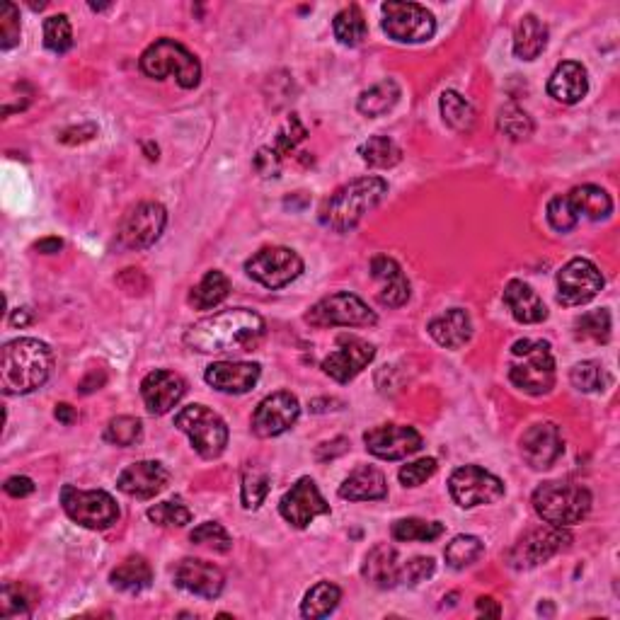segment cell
I'll list each match as a JSON object with an SVG mask.
<instances>
[{
  "label": "cell",
  "instance_id": "f1b7e54d",
  "mask_svg": "<svg viewBox=\"0 0 620 620\" xmlns=\"http://www.w3.org/2000/svg\"><path fill=\"white\" fill-rule=\"evenodd\" d=\"M504 303H507L514 320H519V323L524 325L543 323V320L548 318V308H545L543 298L521 279H512L504 286Z\"/></svg>",
  "mask_w": 620,
  "mask_h": 620
},
{
  "label": "cell",
  "instance_id": "9a60e30c",
  "mask_svg": "<svg viewBox=\"0 0 620 620\" xmlns=\"http://www.w3.org/2000/svg\"><path fill=\"white\" fill-rule=\"evenodd\" d=\"M604 289V274L594 262L574 257L558 272V298L562 306H584Z\"/></svg>",
  "mask_w": 620,
  "mask_h": 620
},
{
  "label": "cell",
  "instance_id": "4dcf8cb0",
  "mask_svg": "<svg viewBox=\"0 0 620 620\" xmlns=\"http://www.w3.org/2000/svg\"><path fill=\"white\" fill-rule=\"evenodd\" d=\"M427 330L441 347L461 349L473 337V320H470V315L463 308H451L444 315H439V318H434Z\"/></svg>",
  "mask_w": 620,
  "mask_h": 620
},
{
  "label": "cell",
  "instance_id": "94428289",
  "mask_svg": "<svg viewBox=\"0 0 620 620\" xmlns=\"http://www.w3.org/2000/svg\"><path fill=\"white\" fill-rule=\"evenodd\" d=\"M105 381H107V373L105 371H102L100 376H97V371H93L88 378H85L83 383H80L78 388H80V393H83V395H90V393H93V390H100L102 386H105Z\"/></svg>",
  "mask_w": 620,
  "mask_h": 620
},
{
  "label": "cell",
  "instance_id": "9f6ffc18",
  "mask_svg": "<svg viewBox=\"0 0 620 620\" xmlns=\"http://www.w3.org/2000/svg\"><path fill=\"white\" fill-rule=\"evenodd\" d=\"M436 570V562L432 558H412L403 565V584L415 587V584L429 579Z\"/></svg>",
  "mask_w": 620,
  "mask_h": 620
},
{
  "label": "cell",
  "instance_id": "f907efd6",
  "mask_svg": "<svg viewBox=\"0 0 620 620\" xmlns=\"http://www.w3.org/2000/svg\"><path fill=\"white\" fill-rule=\"evenodd\" d=\"M189 541L197 545H206V548L216 550V553H228V550L233 548V541L231 536H228V531L221 524H216V521H204L202 526L194 528V531L189 533Z\"/></svg>",
  "mask_w": 620,
  "mask_h": 620
},
{
  "label": "cell",
  "instance_id": "5b68a950",
  "mask_svg": "<svg viewBox=\"0 0 620 620\" xmlns=\"http://www.w3.org/2000/svg\"><path fill=\"white\" fill-rule=\"evenodd\" d=\"M509 381L528 395H545L555 388L553 347L545 340H519L512 347Z\"/></svg>",
  "mask_w": 620,
  "mask_h": 620
},
{
  "label": "cell",
  "instance_id": "30bf717a",
  "mask_svg": "<svg viewBox=\"0 0 620 620\" xmlns=\"http://www.w3.org/2000/svg\"><path fill=\"white\" fill-rule=\"evenodd\" d=\"M572 536L567 528L562 526H543L528 531L524 538H519V543L509 550L507 562L514 570H533V567L548 562L553 555L562 553V550L570 548Z\"/></svg>",
  "mask_w": 620,
  "mask_h": 620
},
{
  "label": "cell",
  "instance_id": "7a4b0ae2",
  "mask_svg": "<svg viewBox=\"0 0 620 620\" xmlns=\"http://www.w3.org/2000/svg\"><path fill=\"white\" fill-rule=\"evenodd\" d=\"M54 369L49 344L20 337L8 342L0 352V386L5 395H27L42 388Z\"/></svg>",
  "mask_w": 620,
  "mask_h": 620
},
{
  "label": "cell",
  "instance_id": "7dc6e473",
  "mask_svg": "<svg viewBox=\"0 0 620 620\" xmlns=\"http://www.w3.org/2000/svg\"><path fill=\"white\" fill-rule=\"evenodd\" d=\"M497 124L499 131H502L504 136H509L512 141H524L533 134V119L528 117L519 105H514V102L499 109Z\"/></svg>",
  "mask_w": 620,
  "mask_h": 620
},
{
  "label": "cell",
  "instance_id": "e7e4bbea",
  "mask_svg": "<svg viewBox=\"0 0 620 620\" xmlns=\"http://www.w3.org/2000/svg\"><path fill=\"white\" fill-rule=\"evenodd\" d=\"M39 252H44V255H56L63 248V243L59 238H47V240H39L37 245H34Z\"/></svg>",
  "mask_w": 620,
  "mask_h": 620
},
{
  "label": "cell",
  "instance_id": "b9f144b4",
  "mask_svg": "<svg viewBox=\"0 0 620 620\" xmlns=\"http://www.w3.org/2000/svg\"><path fill=\"white\" fill-rule=\"evenodd\" d=\"M574 337L584 342L606 344L611 340V315L608 310H591L574 320Z\"/></svg>",
  "mask_w": 620,
  "mask_h": 620
},
{
  "label": "cell",
  "instance_id": "7c38bea8",
  "mask_svg": "<svg viewBox=\"0 0 620 620\" xmlns=\"http://www.w3.org/2000/svg\"><path fill=\"white\" fill-rule=\"evenodd\" d=\"M245 272L257 284L267 286V289H284L291 281H296L303 274V260L298 257L296 250L281 248V245H272V248H262L260 252L245 262Z\"/></svg>",
  "mask_w": 620,
  "mask_h": 620
},
{
  "label": "cell",
  "instance_id": "680465c9",
  "mask_svg": "<svg viewBox=\"0 0 620 620\" xmlns=\"http://www.w3.org/2000/svg\"><path fill=\"white\" fill-rule=\"evenodd\" d=\"M5 492L15 499L30 497L34 492V482L30 478H25V475H15V478L5 480Z\"/></svg>",
  "mask_w": 620,
  "mask_h": 620
},
{
  "label": "cell",
  "instance_id": "681fc988",
  "mask_svg": "<svg viewBox=\"0 0 620 620\" xmlns=\"http://www.w3.org/2000/svg\"><path fill=\"white\" fill-rule=\"evenodd\" d=\"M44 47L54 54H66L73 47V30L66 15H54L44 22Z\"/></svg>",
  "mask_w": 620,
  "mask_h": 620
},
{
  "label": "cell",
  "instance_id": "4316f807",
  "mask_svg": "<svg viewBox=\"0 0 620 620\" xmlns=\"http://www.w3.org/2000/svg\"><path fill=\"white\" fill-rule=\"evenodd\" d=\"M403 565L400 562L398 550L393 545L381 543L376 548H371V553L366 555L364 567H361V574L364 579L373 587L378 589H395L403 584Z\"/></svg>",
  "mask_w": 620,
  "mask_h": 620
},
{
  "label": "cell",
  "instance_id": "6f0895ef",
  "mask_svg": "<svg viewBox=\"0 0 620 620\" xmlns=\"http://www.w3.org/2000/svg\"><path fill=\"white\" fill-rule=\"evenodd\" d=\"M347 449H349V441L340 436V439L320 444L318 451H315V458H318L320 463H325V461H330V458H337V456H342V453H347Z\"/></svg>",
  "mask_w": 620,
  "mask_h": 620
},
{
  "label": "cell",
  "instance_id": "1f68e13d",
  "mask_svg": "<svg viewBox=\"0 0 620 620\" xmlns=\"http://www.w3.org/2000/svg\"><path fill=\"white\" fill-rule=\"evenodd\" d=\"M153 582V570L146 558L141 555H131L124 562H119L112 572H109V584L114 589L126 591V594H139V591L148 589Z\"/></svg>",
  "mask_w": 620,
  "mask_h": 620
},
{
  "label": "cell",
  "instance_id": "484cf974",
  "mask_svg": "<svg viewBox=\"0 0 620 620\" xmlns=\"http://www.w3.org/2000/svg\"><path fill=\"white\" fill-rule=\"evenodd\" d=\"M371 277L381 284L378 301L388 308H400L410 301V281L403 267L388 255H376L371 260Z\"/></svg>",
  "mask_w": 620,
  "mask_h": 620
},
{
  "label": "cell",
  "instance_id": "ba28073f",
  "mask_svg": "<svg viewBox=\"0 0 620 620\" xmlns=\"http://www.w3.org/2000/svg\"><path fill=\"white\" fill-rule=\"evenodd\" d=\"M61 504L68 519L90 531H105L119 521V507L112 495L102 490H78L73 485H63Z\"/></svg>",
  "mask_w": 620,
  "mask_h": 620
},
{
  "label": "cell",
  "instance_id": "6da1fadb",
  "mask_svg": "<svg viewBox=\"0 0 620 620\" xmlns=\"http://www.w3.org/2000/svg\"><path fill=\"white\" fill-rule=\"evenodd\" d=\"M264 330H267L264 320L248 308L221 310L189 327L185 344L199 354H221L235 349L243 352L260 340Z\"/></svg>",
  "mask_w": 620,
  "mask_h": 620
},
{
  "label": "cell",
  "instance_id": "9c48e42d",
  "mask_svg": "<svg viewBox=\"0 0 620 620\" xmlns=\"http://www.w3.org/2000/svg\"><path fill=\"white\" fill-rule=\"evenodd\" d=\"M383 32L393 42L422 44L434 37L436 20L424 5L417 3H383Z\"/></svg>",
  "mask_w": 620,
  "mask_h": 620
},
{
  "label": "cell",
  "instance_id": "603a6c76",
  "mask_svg": "<svg viewBox=\"0 0 620 620\" xmlns=\"http://www.w3.org/2000/svg\"><path fill=\"white\" fill-rule=\"evenodd\" d=\"M175 584L180 589L189 591L202 599H216L221 596L223 587H226V577H223L221 567L206 560H182L175 570Z\"/></svg>",
  "mask_w": 620,
  "mask_h": 620
},
{
  "label": "cell",
  "instance_id": "f5cc1de1",
  "mask_svg": "<svg viewBox=\"0 0 620 620\" xmlns=\"http://www.w3.org/2000/svg\"><path fill=\"white\" fill-rule=\"evenodd\" d=\"M148 519L165 528H182L192 521V512L180 502H160L148 509Z\"/></svg>",
  "mask_w": 620,
  "mask_h": 620
},
{
  "label": "cell",
  "instance_id": "11a10c76",
  "mask_svg": "<svg viewBox=\"0 0 620 620\" xmlns=\"http://www.w3.org/2000/svg\"><path fill=\"white\" fill-rule=\"evenodd\" d=\"M436 468H439V465H436L434 458H419V461L415 463L403 465L398 478L405 487H419L422 482H427L429 478H432V475L436 473Z\"/></svg>",
  "mask_w": 620,
  "mask_h": 620
},
{
  "label": "cell",
  "instance_id": "44dd1931",
  "mask_svg": "<svg viewBox=\"0 0 620 620\" xmlns=\"http://www.w3.org/2000/svg\"><path fill=\"white\" fill-rule=\"evenodd\" d=\"M187 383L180 373L155 369L141 381V398L151 415H168L185 398Z\"/></svg>",
  "mask_w": 620,
  "mask_h": 620
},
{
  "label": "cell",
  "instance_id": "e575fe53",
  "mask_svg": "<svg viewBox=\"0 0 620 620\" xmlns=\"http://www.w3.org/2000/svg\"><path fill=\"white\" fill-rule=\"evenodd\" d=\"M398 100H400V85L395 83V80H381V83H376L373 88L366 90V93H361L357 109L364 114V117L376 119L388 114L390 109L398 105Z\"/></svg>",
  "mask_w": 620,
  "mask_h": 620
},
{
  "label": "cell",
  "instance_id": "d590c367",
  "mask_svg": "<svg viewBox=\"0 0 620 620\" xmlns=\"http://www.w3.org/2000/svg\"><path fill=\"white\" fill-rule=\"evenodd\" d=\"M231 294V281L223 272L218 269H211V272L204 274V279L199 281L197 286L189 294V303H192L197 310H209L216 308L218 303H223Z\"/></svg>",
  "mask_w": 620,
  "mask_h": 620
},
{
  "label": "cell",
  "instance_id": "03108f58",
  "mask_svg": "<svg viewBox=\"0 0 620 620\" xmlns=\"http://www.w3.org/2000/svg\"><path fill=\"white\" fill-rule=\"evenodd\" d=\"M32 323V315H30V310L27 308H17L13 315H10V325L13 327H25V325H30Z\"/></svg>",
  "mask_w": 620,
  "mask_h": 620
},
{
  "label": "cell",
  "instance_id": "d6986e66",
  "mask_svg": "<svg viewBox=\"0 0 620 620\" xmlns=\"http://www.w3.org/2000/svg\"><path fill=\"white\" fill-rule=\"evenodd\" d=\"M565 453V439L555 422H536L521 436V456L533 470H548Z\"/></svg>",
  "mask_w": 620,
  "mask_h": 620
},
{
  "label": "cell",
  "instance_id": "3957f363",
  "mask_svg": "<svg viewBox=\"0 0 620 620\" xmlns=\"http://www.w3.org/2000/svg\"><path fill=\"white\" fill-rule=\"evenodd\" d=\"M388 185L381 177H359L349 185L330 194L320 206V223L330 231L347 233L357 228L369 211L376 209L386 199Z\"/></svg>",
  "mask_w": 620,
  "mask_h": 620
},
{
  "label": "cell",
  "instance_id": "4fadbf2b",
  "mask_svg": "<svg viewBox=\"0 0 620 620\" xmlns=\"http://www.w3.org/2000/svg\"><path fill=\"white\" fill-rule=\"evenodd\" d=\"M449 492L458 507L473 509L499 502L504 497V482L480 465H463V468L453 470Z\"/></svg>",
  "mask_w": 620,
  "mask_h": 620
},
{
  "label": "cell",
  "instance_id": "c3c4849f",
  "mask_svg": "<svg viewBox=\"0 0 620 620\" xmlns=\"http://www.w3.org/2000/svg\"><path fill=\"white\" fill-rule=\"evenodd\" d=\"M141 436H143L141 419L129 417V415L109 419V424L105 429V441H109V444H114V446H122V449L139 444Z\"/></svg>",
  "mask_w": 620,
  "mask_h": 620
},
{
  "label": "cell",
  "instance_id": "91938a15",
  "mask_svg": "<svg viewBox=\"0 0 620 620\" xmlns=\"http://www.w3.org/2000/svg\"><path fill=\"white\" fill-rule=\"evenodd\" d=\"M93 136H97V126L95 124H85V126H76V129H66L61 134V141L68 143V146H76V143L90 141Z\"/></svg>",
  "mask_w": 620,
  "mask_h": 620
},
{
  "label": "cell",
  "instance_id": "bcb514c9",
  "mask_svg": "<svg viewBox=\"0 0 620 620\" xmlns=\"http://www.w3.org/2000/svg\"><path fill=\"white\" fill-rule=\"evenodd\" d=\"M269 487H272V478L267 470L260 465H248L243 473V507L260 509L269 495Z\"/></svg>",
  "mask_w": 620,
  "mask_h": 620
},
{
  "label": "cell",
  "instance_id": "d6a6232c",
  "mask_svg": "<svg viewBox=\"0 0 620 620\" xmlns=\"http://www.w3.org/2000/svg\"><path fill=\"white\" fill-rule=\"evenodd\" d=\"M548 47V27L536 15L521 17L519 27L514 34V54L521 61H533L543 54Z\"/></svg>",
  "mask_w": 620,
  "mask_h": 620
},
{
  "label": "cell",
  "instance_id": "7402d4cb",
  "mask_svg": "<svg viewBox=\"0 0 620 620\" xmlns=\"http://www.w3.org/2000/svg\"><path fill=\"white\" fill-rule=\"evenodd\" d=\"M170 485V470L158 461H139L124 468L117 478V487L124 495L136 499H153Z\"/></svg>",
  "mask_w": 620,
  "mask_h": 620
},
{
  "label": "cell",
  "instance_id": "ee69618b",
  "mask_svg": "<svg viewBox=\"0 0 620 620\" xmlns=\"http://www.w3.org/2000/svg\"><path fill=\"white\" fill-rule=\"evenodd\" d=\"M482 553H485V545H482L480 538L456 536L449 545H446L444 558L446 565L453 567V570H465V567H470L473 562H478Z\"/></svg>",
  "mask_w": 620,
  "mask_h": 620
},
{
  "label": "cell",
  "instance_id": "f35d334b",
  "mask_svg": "<svg viewBox=\"0 0 620 620\" xmlns=\"http://www.w3.org/2000/svg\"><path fill=\"white\" fill-rule=\"evenodd\" d=\"M361 160H364L369 168H378V170H388L395 168V165L403 160V151L393 139L388 136H371L364 146L359 148Z\"/></svg>",
  "mask_w": 620,
  "mask_h": 620
},
{
  "label": "cell",
  "instance_id": "7bdbcfd3",
  "mask_svg": "<svg viewBox=\"0 0 620 620\" xmlns=\"http://www.w3.org/2000/svg\"><path fill=\"white\" fill-rule=\"evenodd\" d=\"M570 381L582 393H601V390L611 386V376H608L601 361H579L570 371Z\"/></svg>",
  "mask_w": 620,
  "mask_h": 620
},
{
  "label": "cell",
  "instance_id": "74e56055",
  "mask_svg": "<svg viewBox=\"0 0 620 620\" xmlns=\"http://www.w3.org/2000/svg\"><path fill=\"white\" fill-rule=\"evenodd\" d=\"M342 601V589L332 582H320L308 591L301 604L303 618H327Z\"/></svg>",
  "mask_w": 620,
  "mask_h": 620
},
{
  "label": "cell",
  "instance_id": "6125c7cd",
  "mask_svg": "<svg viewBox=\"0 0 620 620\" xmlns=\"http://www.w3.org/2000/svg\"><path fill=\"white\" fill-rule=\"evenodd\" d=\"M478 613H485V616H492V618H499L502 616V608H499V604L492 596H480L478 599Z\"/></svg>",
  "mask_w": 620,
  "mask_h": 620
},
{
  "label": "cell",
  "instance_id": "5bb4252c",
  "mask_svg": "<svg viewBox=\"0 0 620 620\" xmlns=\"http://www.w3.org/2000/svg\"><path fill=\"white\" fill-rule=\"evenodd\" d=\"M165 223H168V211H165L163 204L143 202L124 216L117 233L119 245L124 250L151 248L155 240L163 235Z\"/></svg>",
  "mask_w": 620,
  "mask_h": 620
},
{
  "label": "cell",
  "instance_id": "277c9868",
  "mask_svg": "<svg viewBox=\"0 0 620 620\" xmlns=\"http://www.w3.org/2000/svg\"><path fill=\"white\" fill-rule=\"evenodd\" d=\"M533 509L550 526H574L591 512V492L577 482H543L531 497Z\"/></svg>",
  "mask_w": 620,
  "mask_h": 620
},
{
  "label": "cell",
  "instance_id": "836d02e7",
  "mask_svg": "<svg viewBox=\"0 0 620 620\" xmlns=\"http://www.w3.org/2000/svg\"><path fill=\"white\" fill-rule=\"evenodd\" d=\"M570 202L574 209H577L579 218L587 216L591 221H601V218H608L613 211V202H611V194L606 189L596 187V185H582V187H574L570 194Z\"/></svg>",
  "mask_w": 620,
  "mask_h": 620
},
{
  "label": "cell",
  "instance_id": "83f0119b",
  "mask_svg": "<svg viewBox=\"0 0 620 620\" xmlns=\"http://www.w3.org/2000/svg\"><path fill=\"white\" fill-rule=\"evenodd\" d=\"M587 90H589L587 68L577 61L560 63L548 80L550 97H555V100L562 102V105H577V102L584 100Z\"/></svg>",
  "mask_w": 620,
  "mask_h": 620
},
{
  "label": "cell",
  "instance_id": "ffe728a7",
  "mask_svg": "<svg viewBox=\"0 0 620 620\" xmlns=\"http://www.w3.org/2000/svg\"><path fill=\"white\" fill-rule=\"evenodd\" d=\"M279 514L284 516L294 528H306L315 516L330 514V504L325 502V497L320 495L315 480L301 478L281 497L279 502Z\"/></svg>",
  "mask_w": 620,
  "mask_h": 620
},
{
  "label": "cell",
  "instance_id": "8d00e7d4",
  "mask_svg": "<svg viewBox=\"0 0 620 620\" xmlns=\"http://www.w3.org/2000/svg\"><path fill=\"white\" fill-rule=\"evenodd\" d=\"M332 30H335L337 42L342 47H359L361 42L369 34V27H366V17L361 13L359 5H349V8L340 10L335 15V22H332Z\"/></svg>",
  "mask_w": 620,
  "mask_h": 620
},
{
  "label": "cell",
  "instance_id": "8fae6325",
  "mask_svg": "<svg viewBox=\"0 0 620 620\" xmlns=\"http://www.w3.org/2000/svg\"><path fill=\"white\" fill-rule=\"evenodd\" d=\"M306 323L313 327H373L378 315L359 296L340 291L315 303L306 313Z\"/></svg>",
  "mask_w": 620,
  "mask_h": 620
},
{
  "label": "cell",
  "instance_id": "2e32d148",
  "mask_svg": "<svg viewBox=\"0 0 620 620\" xmlns=\"http://www.w3.org/2000/svg\"><path fill=\"white\" fill-rule=\"evenodd\" d=\"M364 444L369 453L383 461H403L422 449V434L407 424H381L364 434Z\"/></svg>",
  "mask_w": 620,
  "mask_h": 620
},
{
  "label": "cell",
  "instance_id": "52a82bcc",
  "mask_svg": "<svg viewBox=\"0 0 620 620\" xmlns=\"http://www.w3.org/2000/svg\"><path fill=\"white\" fill-rule=\"evenodd\" d=\"M175 427L189 436L192 449L206 461H214L228 446V424L206 405L182 407L175 415Z\"/></svg>",
  "mask_w": 620,
  "mask_h": 620
},
{
  "label": "cell",
  "instance_id": "db71d44e",
  "mask_svg": "<svg viewBox=\"0 0 620 620\" xmlns=\"http://www.w3.org/2000/svg\"><path fill=\"white\" fill-rule=\"evenodd\" d=\"M20 44V10L15 3L0 5V49L10 51Z\"/></svg>",
  "mask_w": 620,
  "mask_h": 620
},
{
  "label": "cell",
  "instance_id": "f546056e",
  "mask_svg": "<svg viewBox=\"0 0 620 620\" xmlns=\"http://www.w3.org/2000/svg\"><path fill=\"white\" fill-rule=\"evenodd\" d=\"M340 497L349 502H373V499L388 497L386 475L373 465H359L349 473V478L340 485Z\"/></svg>",
  "mask_w": 620,
  "mask_h": 620
},
{
  "label": "cell",
  "instance_id": "f6af8a7d",
  "mask_svg": "<svg viewBox=\"0 0 620 620\" xmlns=\"http://www.w3.org/2000/svg\"><path fill=\"white\" fill-rule=\"evenodd\" d=\"M37 601H34L30 587L25 584H3V591H0V616L10 618V616H32V608Z\"/></svg>",
  "mask_w": 620,
  "mask_h": 620
},
{
  "label": "cell",
  "instance_id": "cb8c5ba5",
  "mask_svg": "<svg viewBox=\"0 0 620 620\" xmlns=\"http://www.w3.org/2000/svg\"><path fill=\"white\" fill-rule=\"evenodd\" d=\"M260 364L250 361H216L206 369L204 378L211 388L228 395H243L260 381Z\"/></svg>",
  "mask_w": 620,
  "mask_h": 620
},
{
  "label": "cell",
  "instance_id": "8992f818",
  "mask_svg": "<svg viewBox=\"0 0 620 620\" xmlns=\"http://www.w3.org/2000/svg\"><path fill=\"white\" fill-rule=\"evenodd\" d=\"M141 71L148 78L163 80L175 76L177 85L185 90L197 88L202 80V63L187 47L175 39H158L141 54Z\"/></svg>",
  "mask_w": 620,
  "mask_h": 620
},
{
  "label": "cell",
  "instance_id": "be15d7a7",
  "mask_svg": "<svg viewBox=\"0 0 620 620\" xmlns=\"http://www.w3.org/2000/svg\"><path fill=\"white\" fill-rule=\"evenodd\" d=\"M54 417L59 419L61 424H73L78 419V412H76V407H71L68 403H61V405H56Z\"/></svg>",
  "mask_w": 620,
  "mask_h": 620
},
{
  "label": "cell",
  "instance_id": "e0dca14e",
  "mask_svg": "<svg viewBox=\"0 0 620 620\" xmlns=\"http://www.w3.org/2000/svg\"><path fill=\"white\" fill-rule=\"evenodd\" d=\"M298 415H301V405H298L296 395L279 390L257 405L255 415H252V432L260 439H274V436L289 432Z\"/></svg>",
  "mask_w": 620,
  "mask_h": 620
},
{
  "label": "cell",
  "instance_id": "ab89813d",
  "mask_svg": "<svg viewBox=\"0 0 620 620\" xmlns=\"http://www.w3.org/2000/svg\"><path fill=\"white\" fill-rule=\"evenodd\" d=\"M441 117L453 131H470L475 124V109L468 100L456 90H446L439 100Z\"/></svg>",
  "mask_w": 620,
  "mask_h": 620
},
{
  "label": "cell",
  "instance_id": "d4e9b609",
  "mask_svg": "<svg viewBox=\"0 0 620 620\" xmlns=\"http://www.w3.org/2000/svg\"><path fill=\"white\" fill-rule=\"evenodd\" d=\"M306 134L308 131H306V126L301 124V119H298L296 114H291V117L286 119V124L279 129L274 148H260V153H257V158H255L257 172H260L262 177H277L286 155H291L296 151V146L306 139Z\"/></svg>",
  "mask_w": 620,
  "mask_h": 620
},
{
  "label": "cell",
  "instance_id": "816d5d0a",
  "mask_svg": "<svg viewBox=\"0 0 620 620\" xmlns=\"http://www.w3.org/2000/svg\"><path fill=\"white\" fill-rule=\"evenodd\" d=\"M545 214H548L550 226H553L558 233H570V231H574V228H577V223H579L577 209H574L567 194L565 197L558 194V197L550 199L548 211H545Z\"/></svg>",
  "mask_w": 620,
  "mask_h": 620
},
{
  "label": "cell",
  "instance_id": "ac0fdd59",
  "mask_svg": "<svg viewBox=\"0 0 620 620\" xmlns=\"http://www.w3.org/2000/svg\"><path fill=\"white\" fill-rule=\"evenodd\" d=\"M376 357V347L357 335L337 337V349L323 361V371L337 383H349Z\"/></svg>",
  "mask_w": 620,
  "mask_h": 620
},
{
  "label": "cell",
  "instance_id": "60d3db41",
  "mask_svg": "<svg viewBox=\"0 0 620 620\" xmlns=\"http://www.w3.org/2000/svg\"><path fill=\"white\" fill-rule=\"evenodd\" d=\"M444 524L439 521H424V519H400L395 521L390 533H393L395 541L400 543H412V541H422V543H432L439 536H444Z\"/></svg>",
  "mask_w": 620,
  "mask_h": 620
}]
</instances>
